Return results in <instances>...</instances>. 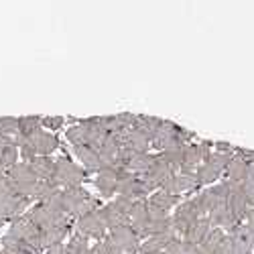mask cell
<instances>
[{
    "instance_id": "cell-1",
    "label": "cell",
    "mask_w": 254,
    "mask_h": 254,
    "mask_svg": "<svg viewBox=\"0 0 254 254\" xmlns=\"http://www.w3.org/2000/svg\"><path fill=\"white\" fill-rule=\"evenodd\" d=\"M61 199H63V207H65V214L69 220H77L100 207L98 199L83 187L61 189Z\"/></svg>"
},
{
    "instance_id": "cell-2",
    "label": "cell",
    "mask_w": 254,
    "mask_h": 254,
    "mask_svg": "<svg viewBox=\"0 0 254 254\" xmlns=\"http://www.w3.org/2000/svg\"><path fill=\"white\" fill-rule=\"evenodd\" d=\"M132 207H134V201H132V199L122 197V195H116L114 201L98 207V214H100V218L104 220L106 230L110 232V230H116V228H122V226H128Z\"/></svg>"
},
{
    "instance_id": "cell-3",
    "label": "cell",
    "mask_w": 254,
    "mask_h": 254,
    "mask_svg": "<svg viewBox=\"0 0 254 254\" xmlns=\"http://www.w3.org/2000/svg\"><path fill=\"white\" fill-rule=\"evenodd\" d=\"M191 138H193V132H187L183 126L161 118V124H159L157 134H155L151 146H155V149H159V151H167V149H173V146L189 144Z\"/></svg>"
},
{
    "instance_id": "cell-4",
    "label": "cell",
    "mask_w": 254,
    "mask_h": 254,
    "mask_svg": "<svg viewBox=\"0 0 254 254\" xmlns=\"http://www.w3.org/2000/svg\"><path fill=\"white\" fill-rule=\"evenodd\" d=\"M88 171L83 167H79L77 163H73L67 157L55 159V173L51 177V181L59 187V189H69V187H81V183L86 181Z\"/></svg>"
},
{
    "instance_id": "cell-5",
    "label": "cell",
    "mask_w": 254,
    "mask_h": 254,
    "mask_svg": "<svg viewBox=\"0 0 254 254\" xmlns=\"http://www.w3.org/2000/svg\"><path fill=\"white\" fill-rule=\"evenodd\" d=\"M232 157H234V155H226V153L211 151V155L207 157V161H203L199 165V169L195 171V179H197L199 187L218 181V177L226 171V167H228V163H230Z\"/></svg>"
},
{
    "instance_id": "cell-6",
    "label": "cell",
    "mask_w": 254,
    "mask_h": 254,
    "mask_svg": "<svg viewBox=\"0 0 254 254\" xmlns=\"http://www.w3.org/2000/svg\"><path fill=\"white\" fill-rule=\"evenodd\" d=\"M10 183L14 185V189L20 193V195H25V197H31L33 199V191H35V187L39 183L37 175L33 173V169L29 163H16L14 167H10L8 171H6Z\"/></svg>"
},
{
    "instance_id": "cell-7",
    "label": "cell",
    "mask_w": 254,
    "mask_h": 254,
    "mask_svg": "<svg viewBox=\"0 0 254 254\" xmlns=\"http://www.w3.org/2000/svg\"><path fill=\"white\" fill-rule=\"evenodd\" d=\"M106 240H108L114 254H138V248H140V240L130 230V226L110 230V234L106 236Z\"/></svg>"
},
{
    "instance_id": "cell-8",
    "label": "cell",
    "mask_w": 254,
    "mask_h": 254,
    "mask_svg": "<svg viewBox=\"0 0 254 254\" xmlns=\"http://www.w3.org/2000/svg\"><path fill=\"white\" fill-rule=\"evenodd\" d=\"M222 183L226 187V205H228V211L232 214V218H234V220L244 222L250 205H248V201L244 197L242 185L240 183H234V181H228V179H224Z\"/></svg>"
},
{
    "instance_id": "cell-9",
    "label": "cell",
    "mask_w": 254,
    "mask_h": 254,
    "mask_svg": "<svg viewBox=\"0 0 254 254\" xmlns=\"http://www.w3.org/2000/svg\"><path fill=\"white\" fill-rule=\"evenodd\" d=\"M8 234H12L14 238H18L20 242H25L27 246H31V248H35L39 252H43V248H41V230L35 224H31L25 216L12 220Z\"/></svg>"
},
{
    "instance_id": "cell-10",
    "label": "cell",
    "mask_w": 254,
    "mask_h": 254,
    "mask_svg": "<svg viewBox=\"0 0 254 254\" xmlns=\"http://www.w3.org/2000/svg\"><path fill=\"white\" fill-rule=\"evenodd\" d=\"M171 220H173V226H175L177 236H183L185 232L191 228L197 220H201V214H199V209L195 207L193 199H189V201H181V203L175 207V214L171 216Z\"/></svg>"
},
{
    "instance_id": "cell-11",
    "label": "cell",
    "mask_w": 254,
    "mask_h": 254,
    "mask_svg": "<svg viewBox=\"0 0 254 254\" xmlns=\"http://www.w3.org/2000/svg\"><path fill=\"white\" fill-rule=\"evenodd\" d=\"M25 218H27L31 224H35L41 232H45V230H49V228H53V226H59V224L73 222V220H69V218H61V216L53 214V211H51L45 203H37L35 207H31L27 214H25Z\"/></svg>"
},
{
    "instance_id": "cell-12",
    "label": "cell",
    "mask_w": 254,
    "mask_h": 254,
    "mask_svg": "<svg viewBox=\"0 0 254 254\" xmlns=\"http://www.w3.org/2000/svg\"><path fill=\"white\" fill-rule=\"evenodd\" d=\"M130 230L136 234L138 240H146L151 236V218H149V205H146V199L134 201V207L130 211V220H128Z\"/></svg>"
},
{
    "instance_id": "cell-13",
    "label": "cell",
    "mask_w": 254,
    "mask_h": 254,
    "mask_svg": "<svg viewBox=\"0 0 254 254\" xmlns=\"http://www.w3.org/2000/svg\"><path fill=\"white\" fill-rule=\"evenodd\" d=\"M75 232H79L81 236H86L88 240H102L106 238V224L100 218L98 209L90 211V214L81 216L75 220Z\"/></svg>"
},
{
    "instance_id": "cell-14",
    "label": "cell",
    "mask_w": 254,
    "mask_h": 254,
    "mask_svg": "<svg viewBox=\"0 0 254 254\" xmlns=\"http://www.w3.org/2000/svg\"><path fill=\"white\" fill-rule=\"evenodd\" d=\"M171 175H175L173 169L165 163V159H163L161 155H155V161H153L151 169H149V171H146L144 175H140V179L146 183V187L151 189V193H155L157 189L163 187V183H165L169 177H171Z\"/></svg>"
},
{
    "instance_id": "cell-15",
    "label": "cell",
    "mask_w": 254,
    "mask_h": 254,
    "mask_svg": "<svg viewBox=\"0 0 254 254\" xmlns=\"http://www.w3.org/2000/svg\"><path fill=\"white\" fill-rule=\"evenodd\" d=\"M120 169H122V167H118V165H110V167L102 169V171H98L96 187H98L100 195H104V197H112V195H116V191H118Z\"/></svg>"
},
{
    "instance_id": "cell-16",
    "label": "cell",
    "mask_w": 254,
    "mask_h": 254,
    "mask_svg": "<svg viewBox=\"0 0 254 254\" xmlns=\"http://www.w3.org/2000/svg\"><path fill=\"white\" fill-rule=\"evenodd\" d=\"M199 183L195 179V175H183V173H175L171 175L161 187V191L171 193V195H181L185 191H197Z\"/></svg>"
},
{
    "instance_id": "cell-17",
    "label": "cell",
    "mask_w": 254,
    "mask_h": 254,
    "mask_svg": "<svg viewBox=\"0 0 254 254\" xmlns=\"http://www.w3.org/2000/svg\"><path fill=\"white\" fill-rule=\"evenodd\" d=\"M211 230H214L211 222H209L207 218H201V220H197L191 228H189L181 238H183L185 242H189V244H193V246H201V244L205 242V238L211 234Z\"/></svg>"
},
{
    "instance_id": "cell-18",
    "label": "cell",
    "mask_w": 254,
    "mask_h": 254,
    "mask_svg": "<svg viewBox=\"0 0 254 254\" xmlns=\"http://www.w3.org/2000/svg\"><path fill=\"white\" fill-rule=\"evenodd\" d=\"M73 153H75V157L81 161V165L86 167V171L98 173V171H102V169H104L102 159H100V155H98V151L94 149V146H88V144L73 146Z\"/></svg>"
},
{
    "instance_id": "cell-19",
    "label": "cell",
    "mask_w": 254,
    "mask_h": 254,
    "mask_svg": "<svg viewBox=\"0 0 254 254\" xmlns=\"http://www.w3.org/2000/svg\"><path fill=\"white\" fill-rule=\"evenodd\" d=\"M122 146L128 149L132 153H149V146H151V140L146 138L136 126L126 130V134L122 136Z\"/></svg>"
},
{
    "instance_id": "cell-20",
    "label": "cell",
    "mask_w": 254,
    "mask_h": 254,
    "mask_svg": "<svg viewBox=\"0 0 254 254\" xmlns=\"http://www.w3.org/2000/svg\"><path fill=\"white\" fill-rule=\"evenodd\" d=\"M69 228H71V222L67 224H59V226H53L45 232H41V248L47 250L51 246H57V244H63L65 236L69 234Z\"/></svg>"
},
{
    "instance_id": "cell-21",
    "label": "cell",
    "mask_w": 254,
    "mask_h": 254,
    "mask_svg": "<svg viewBox=\"0 0 254 254\" xmlns=\"http://www.w3.org/2000/svg\"><path fill=\"white\" fill-rule=\"evenodd\" d=\"M201 163H203V157H201L199 146L189 142L185 146V155H183V163H181L179 173H183V175H195V171L199 169Z\"/></svg>"
},
{
    "instance_id": "cell-22",
    "label": "cell",
    "mask_w": 254,
    "mask_h": 254,
    "mask_svg": "<svg viewBox=\"0 0 254 254\" xmlns=\"http://www.w3.org/2000/svg\"><path fill=\"white\" fill-rule=\"evenodd\" d=\"M248 171H250V165H248V161H244L240 155H234V157L230 159V163H228V167H226L224 175H226V179H228V181L242 183V181L246 179Z\"/></svg>"
},
{
    "instance_id": "cell-23",
    "label": "cell",
    "mask_w": 254,
    "mask_h": 254,
    "mask_svg": "<svg viewBox=\"0 0 254 254\" xmlns=\"http://www.w3.org/2000/svg\"><path fill=\"white\" fill-rule=\"evenodd\" d=\"M153 161H155V155H151V153H138V155H132L128 161H126L124 169H126V171H130L132 175H144L151 169Z\"/></svg>"
},
{
    "instance_id": "cell-24",
    "label": "cell",
    "mask_w": 254,
    "mask_h": 254,
    "mask_svg": "<svg viewBox=\"0 0 254 254\" xmlns=\"http://www.w3.org/2000/svg\"><path fill=\"white\" fill-rule=\"evenodd\" d=\"M29 165L39 181H47L55 173V159L51 157H35L33 161H29Z\"/></svg>"
},
{
    "instance_id": "cell-25",
    "label": "cell",
    "mask_w": 254,
    "mask_h": 254,
    "mask_svg": "<svg viewBox=\"0 0 254 254\" xmlns=\"http://www.w3.org/2000/svg\"><path fill=\"white\" fill-rule=\"evenodd\" d=\"M39 130H43V116H23L18 118V134L31 136Z\"/></svg>"
},
{
    "instance_id": "cell-26",
    "label": "cell",
    "mask_w": 254,
    "mask_h": 254,
    "mask_svg": "<svg viewBox=\"0 0 254 254\" xmlns=\"http://www.w3.org/2000/svg\"><path fill=\"white\" fill-rule=\"evenodd\" d=\"M146 201L169 211V209H173V207H177L181 203V197L179 195H171V193H165V191H157V193H151Z\"/></svg>"
},
{
    "instance_id": "cell-27",
    "label": "cell",
    "mask_w": 254,
    "mask_h": 254,
    "mask_svg": "<svg viewBox=\"0 0 254 254\" xmlns=\"http://www.w3.org/2000/svg\"><path fill=\"white\" fill-rule=\"evenodd\" d=\"M185 146L187 144H181V146H173V149H167V151H161L159 155L165 159V163L173 169V173H177L181 169V163H183V155H185Z\"/></svg>"
},
{
    "instance_id": "cell-28",
    "label": "cell",
    "mask_w": 254,
    "mask_h": 254,
    "mask_svg": "<svg viewBox=\"0 0 254 254\" xmlns=\"http://www.w3.org/2000/svg\"><path fill=\"white\" fill-rule=\"evenodd\" d=\"M18 163V146L14 144V140H8L4 144L2 153H0V169L2 171H8L10 167H14Z\"/></svg>"
},
{
    "instance_id": "cell-29",
    "label": "cell",
    "mask_w": 254,
    "mask_h": 254,
    "mask_svg": "<svg viewBox=\"0 0 254 254\" xmlns=\"http://www.w3.org/2000/svg\"><path fill=\"white\" fill-rule=\"evenodd\" d=\"M57 191H61V189H59L51 179H47V181H39L37 187H35V191H33V199H39V203H43V201L51 199Z\"/></svg>"
},
{
    "instance_id": "cell-30",
    "label": "cell",
    "mask_w": 254,
    "mask_h": 254,
    "mask_svg": "<svg viewBox=\"0 0 254 254\" xmlns=\"http://www.w3.org/2000/svg\"><path fill=\"white\" fill-rule=\"evenodd\" d=\"M65 246L71 254H90V240L86 236H81L79 232H73Z\"/></svg>"
},
{
    "instance_id": "cell-31",
    "label": "cell",
    "mask_w": 254,
    "mask_h": 254,
    "mask_svg": "<svg viewBox=\"0 0 254 254\" xmlns=\"http://www.w3.org/2000/svg\"><path fill=\"white\" fill-rule=\"evenodd\" d=\"M18 134V118L12 116H0V136L4 138H16Z\"/></svg>"
},
{
    "instance_id": "cell-32",
    "label": "cell",
    "mask_w": 254,
    "mask_h": 254,
    "mask_svg": "<svg viewBox=\"0 0 254 254\" xmlns=\"http://www.w3.org/2000/svg\"><path fill=\"white\" fill-rule=\"evenodd\" d=\"M163 252L165 254H195L197 252V246L185 242L183 238H177V240H173L171 244H169Z\"/></svg>"
},
{
    "instance_id": "cell-33",
    "label": "cell",
    "mask_w": 254,
    "mask_h": 254,
    "mask_svg": "<svg viewBox=\"0 0 254 254\" xmlns=\"http://www.w3.org/2000/svg\"><path fill=\"white\" fill-rule=\"evenodd\" d=\"M65 136H67V140L71 142V146H83V144H88L86 132H83V128H81L79 124H73L71 128H67Z\"/></svg>"
},
{
    "instance_id": "cell-34",
    "label": "cell",
    "mask_w": 254,
    "mask_h": 254,
    "mask_svg": "<svg viewBox=\"0 0 254 254\" xmlns=\"http://www.w3.org/2000/svg\"><path fill=\"white\" fill-rule=\"evenodd\" d=\"M240 185H242V191H244V197H246L248 205L254 207V169H252V167H250L246 179H244Z\"/></svg>"
},
{
    "instance_id": "cell-35",
    "label": "cell",
    "mask_w": 254,
    "mask_h": 254,
    "mask_svg": "<svg viewBox=\"0 0 254 254\" xmlns=\"http://www.w3.org/2000/svg\"><path fill=\"white\" fill-rule=\"evenodd\" d=\"M232 238H234V254H252L254 244H250L246 240H240L236 236H232Z\"/></svg>"
},
{
    "instance_id": "cell-36",
    "label": "cell",
    "mask_w": 254,
    "mask_h": 254,
    "mask_svg": "<svg viewBox=\"0 0 254 254\" xmlns=\"http://www.w3.org/2000/svg\"><path fill=\"white\" fill-rule=\"evenodd\" d=\"M90 254H114V252H112V248H110L108 240L102 238V240H98V242L90 248Z\"/></svg>"
},
{
    "instance_id": "cell-37",
    "label": "cell",
    "mask_w": 254,
    "mask_h": 254,
    "mask_svg": "<svg viewBox=\"0 0 254 254\" xmlns=\"http://www.w3.org/2000/svg\"><path fill=\"white\" fill-rule=\"evenodd\" d=\"M61 124H63V118L61 116H43V128L57 130Z\"/></svg>"
},
{
    "instance_id": "cell-38",
    "label": "cell",
    "mask_w": 254,
    "mask_h": 254,
    "mask_svg": "<svg viewBox=\"0 0 254 254\" xmlns=\"http://www.w3.org/2000/svg\"><path fill=\"white\" fill-rule=\"evenodd\" d=\"M244 226H246V230L252 234V238H254V207H250L248 209V214H246V218H244V222H242Z\"/></svg>"
},
{
    "instance_id": "cell-39",
    "label": "cell",
    "mask_w": 254,
    "mask_h": 254,
    "mask_svg": "<svg viewBox=\"0 0 254 254\" xmlns=\"http://www.w3.org/2000/svg\"><path fill=\"white\" fill-rule=\"evenodd\" d=\"M45 254H65V244H57L45 250Z\"/></svg>"
},
{
    "instance_id": "cell-40",
    "label": "cell",
    "mask_w": 254,
    "mask_h": 254,
    "mask_svg": "<svg viewBox=\"0 0 254 254\" xmlns=\"http://www.w3.org/2000/svg\"><path fill=\"white\" fill-rule=\"evenodd\" d=\"M20 254H43V252H39V250H35V248H27V250H23Z\"/></svg>"
},
{
    "instance_id": "cell-41",
    "label": "cell",
    "mask_w": 254,
    "mask_h": 254,
    "mask_svg": "<svg viewBox=\"0 0 254 254\" xmlns=\"http://www.w3.org/2000/svg\"><path fill=\"white\" fill-rule=\"evenodd\" d=\"M151 254H165V252H151Z\"/></svg>"
}]
</instances>
